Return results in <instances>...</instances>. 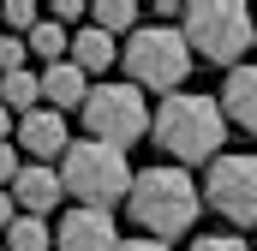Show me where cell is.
Masks as SVG:
<instances>
[{
  "label": "cell",
  "mask_w": 257,
  "mask_h": 251,
  "mask_svg": "<svg viewBox=\"0 0 257 251\" xmlns=\"http://www.w3.org/2000/svg\"><path fill=\"white\" fill-rule=\"evenodd\" d=\"M126 209L132 221L144 227V239H180V233H192L197 209H203V191L186 168H144V174H132V191H126Z\"/></svg>",
  "instance_id": "6da1fadb"
},
{
  "label": "cell",
  "mask_w": 257,
  "mask_h": 251,
  "mask_svg": "<svg viewBox=\"0 0 257 251\" xmlns=\"http://www.w3.org/2000/svg\"><path fill=\"white\" fill-rule=\"evenodd\" d=\"M150 132H156V144L174 156V168L215 162V156H221V144H227L221 102H215V96H192V90L162 96V108L150 114Z\"/></svg>",
  "instance_id": "7a4b0ae2"
},
{
  "label": "cell",
  "mask_w": 257,
  "mask_h": 251,
  "mask_svg": "<svg viewBox=\"0 0 257 251\" xmlns=\"http://www.w3.org/2000/svg\"><path fill=\"white\" fill-rule=\"evenodd\" d=\"M180 36H186L192 60L233 72V66H245V48L257 42V18L245 0H192L180 18Z\"/></svg>",
  "instance_id": "3957f363"
},
{
  "label": "cell",
  "mask_w": 257,
  "mask_h": 251,
  "mask_svg": "<svg viewBox=\"0 0 257 251\" xmlns=\"http://www.w3.org/2000/svg\"><path fill=\"white\" fill-rule=\"evenodd\" d=\"M120 60H126V84H138L144 96L150 90H180L186 84V72H192V48H186V36L174 30V24H138L126 42H120Z\"/></svg>",
  "instance_id": "277c9868"
},
{
  "label": "cell",
  "mask_w": 257,
  "mask_h": 251,
  "mask_svg": "<svg viewBox=\"0 0 257 251\" xmlns=\"http://www.w3.org/2000/svg\"><path fill=\"white\" fill-rule=\"evenodd\" d=\"M60 186L78 203H90V209H114V203H126V191H132V162H126V150L78 138L60 156Z\"/></svg>",
  "instance_id": "5b68a950"
},
{
  "label": "cell",
  "mask_w": 257,
  "mask_h": 251,
  "mask_svg": "<svg viewBox=\"0 0 257 251\" xmlns=\"http://www.w3.org/2000/svg\"><path fill=\"white\" fill-rule=\"evenodd\" d=\"M84 126H90L96 144L126 150V144H138V138L150 132V102H144V90L126 84V78H120V84L102 78V84H90V96H84Z\"/></svg>",
  "instance_id": "8992f818"
},
{
  "label": "cell",
  "mask_w": 257,
  "mask_h": 251,
  "mask_svg": "<svg viewBox=\"0 0 257 251\" xmlns=\"http://www.w3.org/2000/svg\"><path fill=\"white\" fill-rule=\"evenodd\" d=\"M209 209H221L233 227H257V156L251 150H221L203 180Z\"/></svg>",
  "instance_id": "52a82bcc"
},
{
  "label": "cell",
  "mask_w": 257,
  "mask_h": 251,
  "mask_svg": "<svg viewBox=\"0 0 257 251\" xmlns=\"http://www.w3.org/2000/svg\"><path fill=\"white\" fill-rule=\"evenodd\" d=\"M60 251H120V227H114V209H90V203H78V209H66L60 215Z\"/></svg>",
  "instance_id": "ba28073f"
},
{
  "label": "cell",
  "mask_w": 257,
  "mask_h": 251,
  "mask_svg": "<svg viewBox=\"0 0 257 251\" xmlns=\"http://www.w3.org/2000/svg\"><path fill=\"white\" fill-rule=\"evenodd\" d=\"M60 168H42V162H24L18 168V180H12V203H18V215H36V221H48L54 209H60Z\"/></svg>",
  "instance_id": "9c48e42d"
},
{
  "label": "cell",
  "mask_w": 257,
  "mask_h": 251,
  "mask_svg": "<svg viewBox=\"0 0 257 251\" xmlns=\"http://www.w3.org/2000/svg\"><path fill=\"white\" fill-rule=\"evenodd\" d=\"M18 150H30L42 168H54L66 150H72L66 114H54V108H36V114H24V120H18Z\"/></svg>",
  "instance_id": "30bf717a"
},
{
  "label": "cell",
  "mask_w": 257,
  "mask_h": 251,
  "mask_svg": "<svg viewBox=\"0 0 257 251\" xmlns=\"http://www.w3.org/2000/svg\"><path fill=\"white\" fill-rule=\"evenodd\" d=\"M215 102H221V120H227V126H239V132H251V138H257V60L233 66Z\"/></svg>",
  "instance_id": "8fae6325"
},
{
  "label": "cell",
  "mask_w": 257,
  "mask_h": 251,
  "mask_svg": "<svg viewBox=\"0 0 257 251\" xmlns=\"http://www.w3.org/2000/svg\"><path fill=\"white\" fill-rule=\"evenodd\" d=\"M36 84H42V108H54V114H66V108H84V96H90V78H84L72 60L42 66V72H36Z\"/></svg>",
  "instance_id": "7c38bea8"
},
{
  "label": "cell",
  "mask_w": 257,
  "mask_h": 251,
  "mask_svg": "<svg viewBox=\"0 0 257 251\" xmlns=\"http://www.w3.org/2000/svg\"><path fill=\"white\" fill-rule=\"evenodd\" d=\"M66 60L78 66L84 78H102L108 66L120 60V42H114L108 30H96V24H84V30H72V48H66Z\"/></svg>",
  "instance_id": "4fadbf2b"
},
{
  "label": "cell",
  "mask_w": 257,
  "mask_h": 251,
  "mask_svg": "<svg viewBox=\"0 0 257 251\" xmlns=\"http://www.w3.org/2000/svg\"><path fill=\"white\" fill-rule=\"evenodd\" d=\"M0 108H6V114H18V120L42 108V84H36V72H30V66L0 78Z\"/></svg>",
  "instance_id": "5bb4252c"
},
{
  "label": "cell",
  "mask_w": 257,
  "mask_h": 251,
  "mask_svg": "<svg viewBox=\"0 0 257 251\" xmlns=\"http://www.w3.org/2000/svg\"><path fill=\"white\" fill-rule=\"evenodd\" d=\"M90 24H96V30H108L114 42H126L132 30L144 24V12H138L132 0H96V6H90Z\"/></svg>",
  "instance_id": "9a60e30c"
},
{
  "label": "cell",
  "mask_w": 257,
  "mask_h": 251,
  "mask_svg": "<svg viewBox=\"0 0 257 251\" xmlns=\"http://www.w3.org/2000/svg\"><path fill=\"white\" fill-rule=\"evenodd\" d=\"M24 48H30V60H42V66H54V60H66V48H72V30H60L54 18H42L30 36H24Z\"/></svg>",
  "instance_id": "2e32d148"
},
{
  "label": "cell",
  "mask_w": 257,
  "mask_h": 251,
  "mask_svg": "<svg viewBox=\"0 0 257 251\" xmlns=\"http://www.w3.org/2000/svg\"><path fill=\"white\" fill-rule=\"evenodd\" d=\"M0 239H6V251H54L48 221H36V215H12V227H6Z\"/></svg>",
  "instance_id": "e0dca14e"
},
{
  "label": "cell",
  "mask_w": 257,
  "mask_h": 251,
  "mask_svg": "<svg viewBox=\"0 0 257 251\" xmlns=\"http://www.w3.org/2000/svg\"><path fill=\"white\" fill-rule=\"evenodd\" d=\"M36 24H42V6H36V0H12V6H0V30H6V36H30Z\"/></svg>",
  "instance_id": "ac0fdd59"
},
{
  "label": "cell",
  "mask_w": 257,
  "mask_h": 251,
  "mask_svg": "<svg viewBox=\"0 0 257 251\" xmlns=\"http://www.w3.org/2000/svg\"><path fill=\"white\" fill-rule=\"evenodd\" d=\"M42 18H54L60 30H84V24H90V6H84V0H54Z\"/></svg>",
  "instance_id": "d6986e66"
},
{
  "label": "cell",
  "mask_w": 257,
  "mask_h": 251,
  "mask_svg": "<svg viewBox=\"0 0 257 251\" xmlns=\"http://www.w3.org/2000/svg\"><path fill=\"white\" fill-rule=\"evenodd\" d=\"M24 66H30L24 36H0V78H6V72H24Z\"/></svg>",
  "instance_id": "ffe728a7"
},
{
  "label": "cell",
  "mask_w": 257,
  "mask_h": 251,
  "mask_svg": "<svg viewBox=\"0 0 257 251\" xmlns=\"http://www.w3.org/2000/svg\"><path fill=\"white\" fill-rule=\"evenodd\" d=\"M192 251H251L239 233H203V239H192Z\"/></svg>",
  "instance_id": "44dd1931"
},
{
  "label": "cell",
  "mask_w": 257,
  "mask_h": 251,
  "mask_svg": "<svg viewBox=\"0 0 257 251\" xmlns=\"http://www.w3.org/2000/svg\"><path fill=\"white\" fill-rule=\"evenodd\" d=\"M18 144H0V191H12V180H18Z\"/></svg>",
  "instance_id": "7402d4cb"
},
{
  "label": "cell",
  "mask_w": 257,
  "mask_h": 251,
  "mask_svg": "<svg viewBox=\"0 0 257 251\" xmlns=\"http://www.w3.org/2000/svg\"><path fill=\"white\" fill-rule=\"evenodd\" d=\"M12 215H18V203H12V191H0V233L12 227Z\"/></svg>",
  "instance_id": "603a6c76"
},
{
  "label": "cell",
  "mask_w": 257,
  "mask_h": 251,
  "mask_svg": "<svg viewBox=\"0 0 257 251\" xmlns=\"http://www.w3.org/2000/svg\"><path fill=\"white\" fill-rule=\"evenodd\" d=\"M120 251H168L162 239H120Z\"/></svg>",
  "instance_id": "cb8c5ba5"
},
{
  "label": "cell",
  "mask_w": 257,
  "mask_h": 251,
  "mask_svg": "<svg viewBox=\"0 0 257 251\" xmlns=\"http://www.w3.org/2000/svg\"><path fill=\"white\" fill-rule=\"evenodd\" d=\"M0 144H12V114L0 108Z\"/></svg>",
  "instance_id": "d4e9b609"
},
{
  "label": "cell",
  "mask_w": 257,
  "mask_h": 251,
  "mask_svg": "<svg viewBox=\"0 0 257 251\" xmlns=\"http://www.w3.org/2000/svg\"><path fill=\"white\" fill-rule=\"evenodd\" d=\"M0 251H6V239H0Z\"/></svg>",
  "instance_id": "484cf974"
},
{
  "label": "cell",
  "mask_w": 257,
  "mask_h": 251,
  "mask_svg": "<svg viewBox=\"0 0 257 251\" xmlns=\"http://www.w3.org/2000/svg\"><path fill=\"white\" fill-rule=\"evenodd\" d=\"M0 36H6V30H0Z\"/></svg>",
  "instance_id": "4316f807"
}]
</instances>
